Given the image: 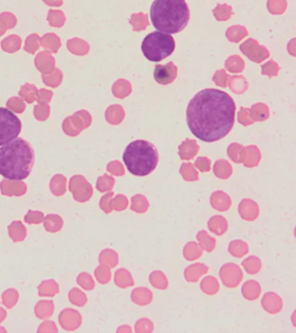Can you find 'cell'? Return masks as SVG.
Wrapping results in <instances>:
<instances>
[{
    "label": "cell",
    "mask_w": 296,
    "mask_h": 333,
    "mask_svg": "<svg viewBox=\"0 0 296 333\" xmlns=\"http://www.w3.org/2000/svg\"><path fill=\"white\" fill-rule=\"evenodd\" d=\"M235 104L229 94L217 89H204L192 97L186 110L191 133L206 143L222 139L234 124Z\"/></svg>",
    "instance_id": "1"
},
{
    "label": "cell",
    "mask_w": 296,
    "mask_h": 333,
    "mask_svg": "<svg viewBox=\"0 0 296 333\" xmlns=\"http://www.w3.org/2000/svg\"><path fill=\"white\" fill-rule=\"evenodd\" d=\"M34 163V149L23 138H16L0 147V174L9 181L27 178Z\"/></svg>",
    "instance_id": "2"
},
{
    "label": "cell",
    "mask_w": 296,
    "mask_h": 333,
    "mask_svg": "<svg viewBox=\"0 0 296 333\" xmlns=\"http://www.w3.org/2000/svg\"><path fill=\"white\" fill-rule=\"evenodd\" d=\"M153 26L167 34H175L188 25L190 12L185 0H154L149 10Z\"/></svg>",
    "instance_id": "3"
},
{
    "label": "cell",
    "mask_w": 296,
    "mask_h": 333,
    "mask_svg": "<svg viewBox=\"0 0 296 333\" xmlns=\"http://www.w3.org/2000/svg\"><path fill=\"white\" fill-rule=\"evenodd\" d=\"M156 147L145 140L131 142L125 148L123 160L130 174L145 176L155 170L158 163Z\"/></svg>",
    "instance_id": "4"
},
{
    "label": "cell",
    "mask_w": 296,
    "mask_h": 333,
    "mask_svg": "<svg viewBox=\"0 0 296 333\" xmlns=\"http://www.w3.org/2000/svg\"><path fill=\"white\" fill-rule=\"evenodd\" d=\"M175 48V39L169 34L161 31H153L145 37L141 49L148 61L159 62L169 57Z\"/></svg>",
    "instance_id": "5"
},
{
    "label": "cell",
    "mask_w": 296,
    "mask_h": 333,
    "mask_svg": "<svg viewBox=\"0 0 296 333\" xmlns=\"http://www.w3.org/2000/svg\"><path fill=\"white\" fill-rule=\"evenodd\" d=\"M22 130V123L12 110L0 108V147L9 144L18 136Z\"/></svg>",
    "instance_id": "6"
},
{
    "label": "cell",
    "mask_w": 296,
    "mask_h": 333,
    "mask_svg": "<svg viewBox=\"0 0 296 333\" xmlns=\"http://www.w3.org/2000/svg\"><path fill=\"white\" fill-rule=\"evenodd\" d=\"M91 123V116L87 110H79L72 116H67L63 123V129L68 136H76L84 128H88Z\"/></svg>",
    "instance_id": "7"
},
{
    "label": "cell",
    "mask_w": 296,
    "mask_h": 333,
    "mask_svg": "<svg viewBox=\"0 0 296 333\" xmlns=\"http://www.w3.org/2000/svg\"><path fill=\"white\" fill-rule=\"evenodd\" d=\"M177 75V68L173 62L167 64H157L154 70L155 81L161 85H167L174 82Z\"/></svg>",
    "instance_id": "8"
},
{
    "label": "cell",
    "mask_w": 296,
    "mask_h": 333,
    "mask_svg": "<svg viewBox=\"0 0 296 333\" xmlns=\"http://www.w3.org/2000/svg\"><path fill=\"white\" fill-rule=\"evenodd\" d=\"M35 66L43 75L51 73L56 69L54 57L48 51H41L36 56Z\"/></svg>",
    "instance_id": "9"
},
{
    "label": "cell",
    "mask_w": 296,
    "mask_h": 333,
    "mask_svg": "<svg viewBox=\"0 0 296 333\" xmlns=\"http://www.w3.org/2000/svg\"><path fill=\"white\" fill-rule=\"evenodd\" d=\"M66 45L68 50L76 56H85L90 51V45L86 41L79 38L69 39Z\"/></svg>",
    "instance_id": "10"
},
{
    "label": "cell",
    "mask_w": 296,
    "mask_h": 333,
    "mask_svg": "<svg viewBox=\"0 0 296 333\" xmlns=\"http://www.w3.org/2000/svg\"><path fill=\"white\" fill-rule=\"evenodd\" d=\"M40 43L50 53H57L61 47V40L55 33L50 32L40 39Z\"/></svg>",
    "instance_id": "11"
},
{
    "label": "cell",
    "mask_w": 296,
    "mask_h": 333,
    "mask_svg": "<svg viewBox=\"0 0 296 333\" xmlns=\"http://www.w3.org/2000/svg\"><path fill=\"white\" fill-rule=\"evenodd\" d=\"M22 44V39L20 36L12 34L3 39L1 42V48L3 51L12 54L20 51Z\"/></svg>",
    "instance_id": "12"
},
{
    "label": "cell",
    "mask_w": 296,
    "mask_h": 333,
    "mask_svg": "<svg viewBox=\"0 0 296 333\" xmlns=\"http://www.w3.org/2000/svg\"><path fill=\"white\" fill-rule=\"evenodd\" d=\"M38 93H39L38 88L31 83H26L22 86L19 92L20 97L28 104H32L37 100Z\"/></svg>",
    "instance_id": "13"
},
{
    "label": "cell",
    "mask_w": 296,
    "mask_h": 333,
    "mask_svg": "<svg viewBox=\"0 0 296 333\" xmlns=\"http://www.w3.org/2000/svg\"><path fill=\"white\" fill-rule=\"evenodd\" d=\"M49 24L55 28H61L64 25L66 18L64 13L60 10H50L47 16Z\"/></svg>",
    "instance_id": "14"
},
{
    "label": "cell",
    "mask_w": 296,
    "mask_h": 333,
    "mask_svg": "<svg viewBox=\"0 0 296 333\" xmlns=\"http://www.w3.org/2000/svg\"><path fill=\"white\" fill-rule=\"evenodd\" d=\"M63 78L62 71L59 69H55L51 73L42 75V80L44 84L51 88L59 87L62 83Z\"/></svg>",
    "instance_id": "15"
},
{
    "label": "cell",
    "mask_w": 296,
    "mask_h": 333,
    "mask_svg": "<svg viewBox=\"0 0 296 333\" xmlns=\"http://www.w3.org/2000/svg\"><path fill=\"white\" fill-rule=\"evenodd\" d=\"M17 22V18L11 12H2L0 14V29L3 31L15 27Z\"/></svg>",
    "instance_id": "16"
},
{
    "label": "cell",
    "mask_w": 296,
    "mask_h": 333,
    "mask_svg": "<svg viewBox=\"0 0 296 333\" xmlns=\"http://www.w3.org/2000/svg\"><path fill=\"white\" fill-rule=\"evenodd\" d=\"M40 47V37L38 34H31L27 37L24 42V51L30 54H35Z\"/></svg>",
    "instance_id": "17"
},
{
    "label": "cell",
    "mask_w": 296,
    "mask_h": 333,
    "mask_svg": "<svg viewBox=\"0 0 296 333\" xmlns=\"http://www.w3.org/2000/svg\"><path fill=\"white\" fill-rule=\"evenodd\" d=\"M6 106L8 109L18 114H22L26 108V105L24 104L23 99L21 97H11L6 103Z\"/></svg>",
    "instance_id": "18"
},
{
    "label": "cell",
    "mask_w": 296,
    "mask_h": 333,
    "mask_svg": "<svg viewBox=\"0 0 296 333\" xmlns=\"http://www.w3.org/2000/svg\"><path fill=\"white\" fill-rule=\"evenodd\" d=\"M50 113H51V108L46 104H39L34 107V116L37 120L41 121V122L46 120L50 116Z\"/></svg>",
    "instance_id": "19"
},
{
    "label": "cell",
    "mask_w": 296,
    "mask_h": 333,
    "mask_svg": "<svg viewBox=\"0 0 296 333\" xmlns=\"http://www.w3.org/2000/svg\"><path fill=\"white\" fill-rule=\"evenodd\" d=\"M53 97V92L46 89H39L37 97V101L39 104H48Z\"/></svg>",
    "instance_id": "20"
},
{
    "label": "cell",
    "mask_w": 296,
    "mask_h": 333,
    "mask_svg": "<svg viewBox=\"0 0 296 333\" xmlns=\"http://www.w3.org/2000/svg\"><path fill=\"white\" fill-rule=\"evenodd\" d=\"M43 2L47 5L53 7H59L63 4V0H43Z\"/></svg>",
    "instance_id": "21"
},
{
    "label": "cell",
    "mask_w": 296,
    "mask_h": 333,
    "mask_svg": "<svg viewBox=\"0 0 296 333\" xmlns=\"http://www.w3.org/2000/svg\"><path fill=\"white\" fill-rule=\"evenodd\" d=\"M4 33H5V31H3L2 29H0V37H1V36L4 35Z\"/></svg>",
    "instance_id": "22"
}]
</instances>
